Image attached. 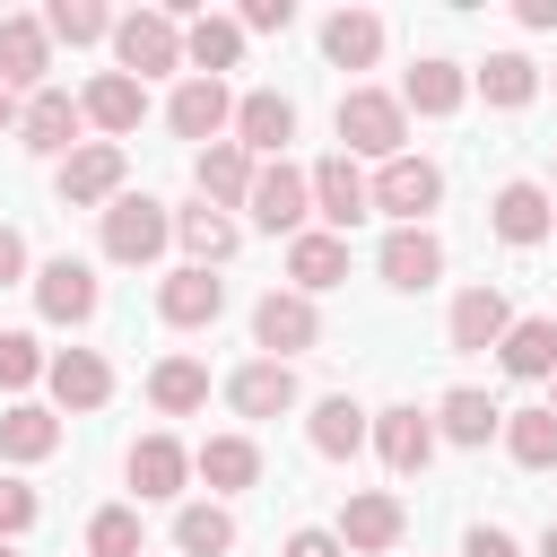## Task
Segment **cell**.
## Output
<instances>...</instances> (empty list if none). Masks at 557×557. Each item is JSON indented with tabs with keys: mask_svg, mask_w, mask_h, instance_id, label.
Here are the masks:
<instances>
[{
	"mask_svg": "<svg viewBox=\"0 0 557 557\" xmlns=\"http://www.w3.org/2000/svg\"><path fill=\"white\" fill-rule=\"evenodd\" d=\"M392 540H400V505H392L383 487H366V496L339 505V548H366V557H374V548H392Z\"/></svg>",
	"mask_w": 557,
	"mask_h": 557,
	"instance_id": "cell-19",
	"label": "cell"
},
{
	"mask_svg": "<svg viewBox=\"0 0 557 557\" xmlns=\"http://www.w3.org/2000/svg\"><path fill=\"white\" fill-rule=\"evenodd\" d=\"M9 122H17V96H9V87H0V131H9Z\"/></svg>",
	"mask_w": 557,
	"mask_h": 557,
	"instance_id": "cell-47",
	"label": "cell"
},
{
	"mask_svg": "<svg viewBox=\"0 0 557 557\" xmlns=\"http://www.w3.org/2000/svg\"><path fill=\"white\" fill-rule=\"evenodd\" d=\"M183 470H191V453H183L174 435H139V444H131V487H139V496H174Z\"/></svg>",
	"mask_w": 557,
	"mask_h": 557,
	"instance_id": "cell-23",
	"label": "cell"
},
{
	"mask_svg": "<svg viewBox=\"0 0 557 557\" xmlns=\"http://www.w3.org/2000/svg\"><path fill=\"white\" fill-rule=\"evenodd\" d=\"M540 557H557V522H548V531H540Z\"/></svg>",
	"mask_w": 557,
	"mask_h": 557,
	"instance_id": "cell-48",
	"label": "cell"
},
{
	"mask_svg": "<svg viewBox=\"0 0 557 557\" xmlns=\"http://www.w3.org/2000/svg\"><path fill=\"white\" fill-rule=\"evenodd\" d=\"M148 400H157V409H174V418H183V409H200V400H209V374H200V366H191V357H165V366H157V374H148Z\"/></svg>",
	"mask_w": 557,
	"mask_h": 557,
	"instance_id": "cell-38",
	"label": "cell"
},
{
	"mask_svg": "<svg viewBox=\"0 0 557 557\" xmlns=\"http://www.w3.org/2000/svg\"><path fill=\"white\" fill-rule=\"evenodd\" d=\"M366 200H374L383 218H400V226H418V218H426V209L444 200V174H435L426 157H392V165H383V174L366 183Z\"/></svg>",
	"mask_w": 557,
	"mask_h": 557,
	"instance_id": "cell-3",
	"label": "cell"
},
{
	"mask_svg": "<svg viewBox=\"0 0 557 557\" xmlns=\"http://www.w3.org/2000/svg\"><path fill=\"white\" fill-rule=\"evenodd\" d=\"M113 52H122V78H131V70L148 78V70H174V61H183V35H174L165 9H131V17L113 26Z\"/></svg>",
	"mask_w": 557,
	"mask_h": 557,
	"instance_id": "cell-5",
	"label": "cell"
},
{
	"mask_svg": "<svg viewBox=\"0 0 557 557\" xmlns=\"http://www.w3.org/2000/svg\"><path fill=\"white\" fill-rule=\"evenodd\" d=\"M78 96H61V87H35L26 96V113H17V131H26V148H70L78 139Z\"/></svg>",
	"mask_w": 557,
	"mask_h": 557,
	"instance_id": "cell-20",
	"label": "cell"
},
{
	"mask_svg": "<svg viewBox=\"0 0 557 557\" xmlns=\"http://www.w3.org/2000/svg\"><path fill=\"white\" fill-rule=\"evenodd\" d=\"M322 52H331L339 70H366V61L383 52V17H366V9H339V17L322 26Z\"/></svg>",
	"mask_w": 557,
	"mask_h": 557,
	"instance_id": "cell-27",
	"label": "cell"
},
{
	"mask_svg": "<svg viewBox=\"0 0 557 557\" xmlns=\"http://www.w3.org/2000/svg\"><path fill=\"white\" fill-rule=\"evenodd\" d=\"M435 418H444V435H453V444H487L505 409H496L487 392H470V383H461V392H444V409H435Z\"/></svg>",
	"mask_w": 557,
	"mask_h": 557,
	"instance_id": "cell-35",
	"label": "cell"
},
{
	"mask_svg": "<svg viewBox=\"0 0 557 557\" xmlns=\"http://www.w3.org/2000/svg\"><path fill=\"white\" fill-rule=\"evenodd\" d=\"M305 183H313V209H322L331 226H357V218L374 209V200H366V174H357V157H322Z\"/></svg>",
	"mask_w": 557,
	"mask_h": 557,
	"instance_id": "cell-13",
	"label": "cell"
},
{
	"mask_svg": "<svg viewBox=\"0 0 557 557\" xmlns=\"http://www.w3.org/2000/svg\"><path fill=\"white\" fill-rule=\"evenodd\" d=\"M35 305H44L52 322H87V313H96V270L70 261V252L44 261V270H35Z\"/></svg>",
	"mask_w": 557,
	"mask_h": 557,
	"instance_id": "cell-9",
	"label": "cell"
},
{
	"mask_svg": "<svg viewBox=\"0 0 557 557\" xmlns=\"http://www.w3.org/2000/svg\"><path fill=\"white\" fill-rule=\"evenodd\" d=\"M191 174H200V191H209V200H244V191H252V157H244L235 139H209Z\"/></svg>",
	"mask_w": 557,
	"mask_h": 557,
	"instance_id": "cell-32",
	"label": "cell"
},
{
	"mask_svg": "<svg viewBox=\"0 0 557 557\" xmlns=\"http://www.w3.org/2000/svg\"><path fill=\"white\" fill-rule=\"evenodd\" d=\"M157 313H165L174 331H200V322L226 313V278H209V270H174V278L157 287Z\"/></svg>",
	"mask_w": 557,
	"mask_h": 557,
	"instance_id": "cell-10",
	"label": "cell"
},
{
	"mask_svg": "<svg viewBox=\"0 0 557 557\" xmlns=\"http://www.w3.org/2000/svg\"><path fill=\"white\" fill-rule=\"evenodd\" d=\"M496 357H505V374H557V322L548 313H531V322H513L505 339H496Z\"/></svg>",
	"mask_w": 557,
	"mask_h": 557,
	"instance_id": "cell-24",
	"label": "cell"
},
{
	"mask_svg": "<svg viewBox=\"0 0 557 557\" xmlns=\"http://www.w3.org/2000/svg\"><path fill=\"white\" fill-rule=\"evenodd\" d=\"M505 453L522 470H557V409H513L505 418Z\"/></svg>",
	"mask_w": 557,
	"mask_h": 557,
	"instance_id": "cell-31",
	"label": "cell"
},
{
	"mask_svg": "<svg viewBox=\"0 0 557 557\" xmlns=\"http://www.w3.org/2000/svg\"><path fill=\"white\" fill-rule=\"evenodd\" d=\"M226 400H235L244 418H278V409H296V374H287L278 357H252V366L226 383Z\"/></svg>",
	"mask_w": 557,
	"mask_h": 557,
	"instance_id": "cell-18",
	"label": "cell"
},
{
	"mask_svg": "<svg viewBox=\"0 0 557 557\" xmlns=\"http://www.w3.org/2000/svg\"><path fill=\"white\" fill-rule=\"evenodd\" d=\"M113 191H122V148H113V139H96V148H70V157H61V200H70V209L113 200Z\"/></svg>",
	"mask_w": 557,
	"mask_h": 557,
	"instance_id": "cell-8",
	"label": "cell"
},
{
	"mask_svg": "<svg viewBox=\"0 0 557 557\" xmlns=\"http://www.w3.org/2000/svg\"><path fill=\"white\" fill-rule=\"evenodd\" d=\"M409 104H418V113H453V104H461V70H453V61H418L409 87H400V113H409Z\"/></svg>",
	"mask_w": 557,
	"mask_h": 557,
	"instance_id": "cell-37",
	"label": "cell"
},
{
	"mask_svg": "<svg viewBox=\"0 0 557 557\" xmlns=\"http://www.w3.org/2000/svg\"><path fill=\"white\" fill-rule=\"evenodd\" d=\"M252 339H261L278 366H287L296 348H313V339H322V322H313V296H296V287L278 296V287H270V296L252 305Z\"/></svg>",
	"mask_w": 557,
	"mask_h": 557,
	"instance_id": "cell-6",
	"label": "cell"
},
{
	"mask_svg": "<svg viewBox=\"0 0 557 557\" xmlns=\"http://www.w3.org/2000/svg\"><path fill=\"white\" fill-rule=\"evenodd\" d=\"M548 226H557V209H548L540 183H505V191H496V235H505V244H540Z\"/></svg>",
	"mask_w": 557,
	"mask_h": 557,
	"instance_id": "cell-22",
	"label": "cell"
},
{
	"mask_svg": "<svg viewBox=\"0 0 557 557\" xmlns=\"http://www.w3.org/2000/svg\"><path fill=\"white\" fill-rule=\"evenodd\" d=\"M531 87H540V70H531L522 52H487V61H479V96H487V104L513 113V104H531Z\"/></svg>",
	"mask_w": 557,
	"mask_h": 557,
	"instance_id": "cell-33",
	"label": "cell"
},
{
	"mask_svg": "<svg viewBox=\"0 0 557 557\" xmlns=\"http://www.w3.org/2000/svg\"><path fill=\"white\" fill-rule=\"evenodd\" d=\"M52 444H61V418H52V409H35V400H17V409L0 418V453H9V461H44Z\"/></svg>",
	"mask_w": 557,
	"mask_h": 557,
	"instance_id": "cell-29",
	"label": "cell"
},
{
	"mask_svg": "<svg viewBox=\"0 0 557 557\" xmlns=\"http://www.w3.org/2000/svg\"><path fill=\"white\" fill-rule=\"evenodd\" d=\"M174 235H183L191 270H209V261H226V252H235V226H226L209 200H200V209H183V218H174Z\"/></svg>",
	"mask_w": 557,
	"mask_h": 557,
	"instance_id": "cell-34",
	"label": "cell"
},
{
	"mask_svg": "<svg viewBox=\"0 0 557 557\" xmlns=\"http://www.w3.org/2000/svg\"><path fill=\"white\" fill-rule=\"evenodd\" d=\"M339 157H400V139H409V113H400V96H374V87H348L339 96Z\"/></svg>",
	"mask_w": 557,
	"mask_h": 557,
	"instance_id": "cell-1",
	"label": "cell"
},
{
	"mask_svg": "<svg viewBox=\"0 0 557 557\" xmlns=\"http://www.w3.org/2000/svg\"><path fill=\"white\" fill-rule=\"evenodd\" d=\"M52 392H61V409H104V392H113V366L96 357V348H61L52 366Z\"/></svg>",
	"mask_w": 557,
	"mask_h": 557,
	"instance_id": "cell-17",
	"label": "cell"
},
{
	"mask_svg": "<svg viewBox=\"0 0 557 557\" xmlns=\"http://www.w3.org/2000/svg\"><path fill=\"white\" fill-rule=\"evenodd\" d=\"M287 17H296L287 0H244V17H235V26H252V35H270V26H287Z\"/></svg>",
	"mask_w": 557,
	"mask_h": 557,
	"instance_id": "cell-43",
	"label": "cell"
},
{
	"mask_svg": "<svg viewBox=\"0 0 557 557\" xmlns=\"http://www.w3.org/2000/svg\"><path fill=\"white\" fill-rule=\"evenodd\" d=\"M191 470H200L209 487H252V479H261V453H252L244 435H209V444L191 453Z\"/></svg>",
	"mask_w": 557,
	"mask_h": 557,
	"instance_id": "cell-30",
	"label": "cell"
},
{
	"mask_svg": "<svg viewBox=\"0 0 557 557\" xmlns=\"http://www.w3.org/2000/svg\"><path fill=\"white\" fill-rule=\"evenodd\" d=\"M87 557H139V513L131 505H104L87 522Z\"/></svg>",
	"mask_w": 557,
	"mask_h": 557,
	"instance_id": "cell-39",
	"label": "cell"
},
{
	"mask_svg": "<svg viewBox=\"0 0 557 557\" xmlns=\"http://www.w3.org/2000/svg\"><path fill=\"white\" fill-rule=\"evenodd\" d=\"M26 522H35V487L26 479H0V540H17Z\"/></svg>",
	"mask_w": 557,
	"mask_h": 557,
	"instance_id": "cell-42",
	"label": "cell"
},
{
	"mask_svg": "<svg viewBox=\"0 0 557 557\" xmlns=\"http://www.w3.org/2000/svg\"><path fill=\"white\" fill-rule=\"evenodd\" d=\"M287 557H348V548H339L331 531H296V540H287Z\"/></svg>",
	"mask_w": 557,
	"mask_h": 557,
	"instance_id": "cell-46",
	"label": "cell"
},
{
	"mask_svg": "<svg viewBox=\"0 0 557 557\" xmlns=\"http://www.w3.org/2000/svg\"><path fill=\"white\" fill-rule=\"evenodd\" d=\"M0 557H17V548H9V540H0Z\"/></svg>",
	"mask_w": 557,
	"mask_h": 557,
	"instance_id": "cell-49",
	"label": "cell"
},
{
	"mask_svg": "<svg viewBox=\"0 0 557 557\" xmlns=\"http://www.w3.org/2000/svg\"><path fill=\"white\" fill-rule=\"evenodd\" d=\"M0 87H44V26L35 17H0Z\"/></svg>",
	"mask_w": 557,
	"mask_h": 557,
	"instance_id": "cell-25",
	"label": "cell"
},
{
	"mask_svg": "<svg viewBox=\"0 0 557 557\" xmlns=\"http://www.w3.org/2000/svg\"><path fill=\"white\" fill-rule=\"evenodd\" d=\"M165 235H174V218H165V200H148V191H122L113 209H104V252L113 261H157L165 252Z\"/></svg>",
	"mask_w": 557,
	"mask_h": 557,
	"instance_id": "cell-2",
	"label": "cell"
},
{
	"mask_svg": "<svg viewBox=\"0 0 557 557\" xmlns=\"http://www.w3.org/2000/svg\"><path fill=\"white\" fill-rule=\"evenodd\" d=\"M287 139H296V104L270 96V87H252V96L235 104V148H244V157H278Z\"/></svg>",
	"mask_w": 557,
	"mask_h": 557,
	"instance_id": "cell-7",
	"label": "cell"
},
{
	"mask_svg": "<svg viewBox=\"0 0 557 557\" xmlns=\"http://www.w3.org/2000/svg\"><path fill=\"white\" fill-rule=\"evenodd\" d=\"M44 35H61V44H96V35H113V17H104L96 0H52Z\"/></svg>",
	"mask_w": 557,
	"mask_h": 557,
	"instance_id": "cell-40",
	"label": "cell"
},
{
	"mask_svg": "<svg viewBox=\"0 0 557 557\" xmlns=\"http://www.w3.org/2000/svg\"><path fill=\"white\" fill-rule=\"evenodd\" d=\"M165 122H174L183 139H218V131L235 122V96H226L218 78H183V87H174V104H165Z\"/></svg>",
	"mask_w": 557,
	"mask_h": 557,
	"instance_id": "cell-12",
	"label": "cell"
},
{
	"mask_svg": "<svg viewBox=\"0 0 557 557\" xmlns=\"http://www.w3.org/2000/svg\"><path fill=\"white\" fill-rule=\"evenodd\" d=\"M235 52H244V26H235V17H191V35H183V61H191L200 78L235 70Z\"/></svg>",
	"mask_w": 557,
	"mask_h": 557,
	"instance_id": "cell-26",
	"label": "cell"
},
{
	"mask_svg": "<svg viewBox=\"0 0 557 557\" xmlns=\"http://www.w3.org/2000/svg\"><path fill=\"white\" fill-rule=\"evenodd\" d=\"M244 209L270 226V235H305V209H313V183L278 157V165H252V191H244Z\"/></svg>",
	"mask_w": 557,
	"mask_h": 557,
	"instance_id": "cell-4",
	"label": "cell"
},
{
	"mask_svg": "<svg viewBox=\"0 0 557 557\" xmlns=\"http://www.w3.org/2000/svg\"><path fill=\"white\" fill-rule=\"evenodd\" d=\"M174 548H183V557H226V548H235V522H226L218 505H183V513H174Z\"/></svg>",
	"mask_w": 557,
	"mask_h": 557,
	"instance_id": "cell-36",
	"label": "cell"
},
{
	"mask_svg": "<svg viewBox=\"0 0 557 557\" xmlns=\"http://www.w3.org/2000/svg\"><path fill=\"white\" fill-rule=\"evenodd\" d=\"M35 374H44V348H35L26 331H0V383H9V392H26Z\"/></svg>",
	"mask_w": 557,
	"mask_h": 557,
	"instance_id": "cell-41",
	"label": "cell"
},
{
	"mask_svg": "<svg viewBox=\"0 0 557 557\" xmlns=\"http://www.w3.org/2000/svg\"><path fill=\"white\" fill-rule=\"evenodd\" d=\"M357 444H366V409H357L348 392H331V400L313 409V453H322V461H348Z\"/></svg>",
	"mask_w": 557,
	"mask_h": 557,
	"instance_id": "cell-28",
	"label": "cell"
},
{
	"mask_svg": "<svg viewBox=\"0 0 557 557\" xmlns=\"http://www.w3.org/2000/svg\"><path fill=\"white\" fill-rule=\"evenodd\" d=\"M374 444H383V470H392V479H418V470L435 461V426H426L418 409H383V418H374Z\"/></svg>",
	"mask_w": 557,
	"mask_h": 557,
	"instance_id": "cell-11",
	"label": "cell"
},
{
	"mask_svg": "<svg viewBox=\"0 0 557 557\" xmlns=\"http://www.w3.org/2000/svg\"><path fill=\"white\" fill-rule=\"evenodd\" d=\"M505 331H513V305L496 287H461L453 296V348H496Z\"/></svg>",
	"mask_w": 557,
	"mask_h": 557,
	"instance_id": "cell-16",
	"label": "cell"
},
{
	"mask_svg": "<svg viewBox=\"0 0 557 557\" xmlns=\"http://www.w3.org/2000/svg\"><path fill=\"white\" fill-rule=\"evenodd\" d=\"M287 278H296V296L339 287V278H348V235H296V244H287Z\"/></svg>",
	"mask_w": 557,
	"mask_h": 557,
	"instance_id": "cell-14",
	"label": "cell"
},
{
	"mask_svg": "<svg viewBox=\"0 0 557 557\" xmlns=\"http://www.w3.org/2000/svg\"><path fill=\"white\" fill-rule=\"evenodd\" d=\"M78 113L96 122V131H139V113H148V96H139V78H122V70H104L87 96H78Z\"/></svg>",
	"mask_w": 557,
	"mask_h": 557,
	"instance_id": "cell-21",
	"label": "cell"
},
{
	"mask_svg": "<svg viewBox=\"0 0 557 557\" xmlns=\"http://www.w3.org/2000/svg\"><path fill=\"white\" fill-rule=\"evenodd\" d=\"M461 557H522V548H513V540H505V531H487V522H479V531H470V548H461Z\"/></svg>",
	"mask_w": 557,
	"mask_h": 557,
	"instance_id": "cell-45",
	"label": "cell"
},
{
	"mask_svg": "<svg viewBox=\"0 0 557 557\" xmlns=\"http://www.w3.org/2000/svg\"><path fill=\"white\" fill-rule=\"evenodd\" d=\"M9 278H26V235H17V226H0V287H9Z\"/></svg>",
	"mask_w": 557,
	"mask_h": 557,
	"instance_id": "cell-44",
	"label": "cell"
},
{
	"mask_svg": "<svg viewBox=\"0 0 557 557\" xmlns=\"http://www.w3.org/2000/svg\"><path fill=\"white\" fill-rule=\"evenodd\" d=\"M383 278H392V287H409V296H418V287H435V278H444V244H435L426 226H400V235L383 244Z\"/></svg>",
	"mask_w": 557,
	"mask_h": 557,
	"instance_id": "cell-15",
	"label": "cell"
}]
</instances>
